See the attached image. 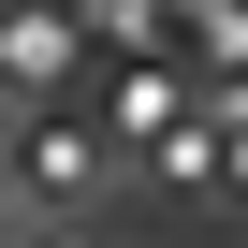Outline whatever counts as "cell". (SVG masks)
<instances>
[{"mask_svg":"<svg viewBox=\"0 0 248 248\" xmlns=\"http://www.w3.org/2000/svg\"><path fill=\"white\" fill-rule=\"evenodd\" d=\"M102 161H117V146L88 132V117H44V132H30V190H44V204H88Z\"/></svg>","mask_w":248,"mask_h":248,"instance_id":"6da1fadb","label":"cell"},{"mask_svg":"<svg viewBox=\"0 0 248 248\" xmlns=\"http://www.w3.org/2000/svg\"><path fill=\"white\" fill-rule=\"evenodd\" d=\"M0 73H15V88H59L73 73V30L59 15H0Z\"/></svg>","mask_w":248,"mask_h":248,"instance_id":"7a4b0ae2","label":"cell"},{"mask_svg":"<svg viewBox=\"0 0 248 248\" xmlns=\"http://www.w3.org/2000/svg\"><path fill=\"white\" fill-rule=\"evenodd\" d=\"M30 248H102V233H30Z\"/></svg>","mask_w":248,"mask_h":248,"instance_id":"3957f363","label":"cell"}]
</instances>
